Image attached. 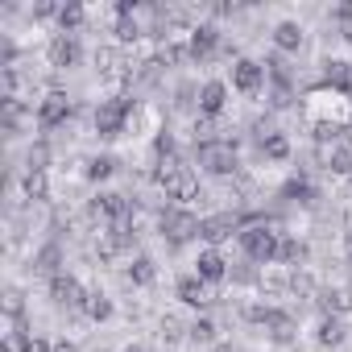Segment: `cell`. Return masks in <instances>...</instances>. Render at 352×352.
I'll return each mask as SVG.
<instances>
[{"instance_id": "cell-1", "label": "cell", "mask_w": 352, "mask_h": 352, "mask_svg": "<svg viewBox=\"0 0 352 352\" xmlns=\"http://www.w3.org/2000/svg\"><path fill=\"white\" fill-rule=\"evenodd\" d=\"M278 241H282V232H274L270 224H249L245 232H241V249L253 257V261H278Z\"/></svg>"}, {"instance_id": "cell-2", "label": "cell", "mask_w": 352, "mask_h": 352, "mask_svg": "<svg viewBox=\"0 0 352 352\" xmlns=\"http://www.w3.org/2000/svg\"><path fill=\"white\" fill-rule=\"evenodd\" d=\"M133 108H137V100H104V104L96 108V133H100L104 141L120 137V133H124V120L133 116Z\"/></svg>"}, {"instance_id": "cell-3", "label": "cell", "mask_w": 352, "mask_h": 352, "mask_svg": "<svg viewBox=\"0 0 352 352\" xmlns=\"http://www.w3.org/2000/svg\"><path fill=\"white\" fill-rule=\"evenodd\" d=\"M199 166H204L208 174H232V170L241 166L236 145H232V141H208V145H199Z\"/></svg>"}, {"instance_id": "cell-4", "label": "cell", "mask_w": 352, "mask_h": 352, "mask_svg": "<svg viewBox=\"0 0 352 352\" xmlns=\"http://www.w3.org/2000/svg\"><path fill=\"white\" fill-rule=\"evenodd\" d=\"M199 228H204V220H195V216L183 212V208H174V212L162 216V236H166L170 245H187L191 236H199Z\"/></svg>"}, {"instance_id": "cell-5", "label": "cell", "mask_w": 352, "mask_h": 352, "mask_svg": "<svg viewBox=\"0 0 352 352\" xmlns=\"http://www.w3.org/2000/svg\"><path fill=\"white\" fill-rule=\"evenodd\" d=\"M91 216L108 220V224H124V220H133V204L124 195H116V191H104V195L91 199Z\"/></svg>"}, {"instance_id": "cell-6", "label": "cell", "mask_w": 352, "mask_h": 352, "mask_svg": "<svg viewBox=\"0 0 352 352\" xmlns=\"http://www.w3.org/2000/svg\"><path fill=\"white\" fill-rule=\"evenodd\" d=\"M71 112H75V108H71L67 91H46L42 104H38V124H42V129H54V124H63Z\"/></svg>"}, {"instance_id": "cell-7", "label": "cell", "mask_w": 352, "mask_h": 352, "mask_svg": "<svg viewBox=\"0 0 352 352\" xmlns=\"http://www.w3.org/2000/svg\"><path fill=\"white\" fill-rule=\"evenodd\" d=\"M232 232H245V220H241L236 212H220V216H208V220H204V228H199V236H204V241H212V245L228 241Z\"/></svg>"}, {"instance_id": "cell-8", "label": "cell", "mask_w": 352, "mask_h": 352, "mask_svg": "<svg viewBox=\"0 0 352 352\" xmlns=\"http://www.w3.org/2000/svg\"><path fill=\"white\" fill-rule=\"evenodd\" d=\"M50 298L58 302V307H67V311H83V302H87V290L71 278V274H58L54 282H50Z\"/></svg>"}, {"instance_id": "cell-9", "label": "cell", "mask_w": 352, "mask_h": 352, "mask_svg": "<svg viewBox=\"0 0 352 352\" xmlns=\"http://www.w3.org/2000/svg\"><path fill=\"white\" fill-rule=\"evenodd\" d=\"M162 191H166V199H174V204H191V199L199 195V179L183 166L179 174H174V179H166V183H162Z\"/></svg>"}, {"instance_id": "cell-10", "label": "cell", "mask_w": 352, "mask_h": 352, "mask_svg": "<svg viewBox=\"0 0 352 352\" xmlns=\"http://www.w3.org/2000/svg\"><path fill=\"white\" fill-rule=\"evenodd\" d=\"M261 79H265L261 63H253V58H236V67H232V83H236V91L253 96V91H261Z\"/></svg>"}, {"instance_id": "cell-11", "label": "cell", "mask_w": 352, "mask_h": 352, "mask_svg": "<svg viewBox=\"0 0 352 352\" xmlns=\"http://www.w3.org/2000/svg\"><path fill=\"white\" fill-rule=\"evenodd\" d=\"M245 315H249L253 323H261V327H274V336H278V340H290V331H294L290 315H282V311H274V307H249Z\"/></svg>"}, {"instance_id": "cell-12", "label": "cell", "mask_w": 352, "mask_h": 352, "mask_svg": "<svg viewBox=\"0 0 352 352\" xmlns=\"http://www.w3.org/2000/svg\"><path fill=\"white\" fill-rule=\"evenodd\" d=\"M75 63H79V42H75V34H58V38L50 42V67L67 71V67H75Z\"/></svg>"}, {"instance_id": "cell-13", "label": "cell", "mask_w": 352, "mask_h": 352, "mask_svg": "<svg viewBox=\"0 0 352 352\" xmlns=\"http://www.w3.org/2000/svg\"><path fill=\"white\" fill-rule=\"evenodd\" d=\"M257 133H261V153H265L270 162H286V157H290V141H286L278 129H270V124H257Z\"/></svg>"}, {"instance_id": "cell-14", "label": "cell", "mask_w": 352, "mask_h": 352, "mask_svg": "<svg viewBox=\"0 0 352 352\" xmlns=\"http://www.w3.org/2000/svg\"><path fill=\"white\" fill-rule=\"evenodd\" d=\"M224 104H228L224 83H204V91H199V112H204V116H220Z\"/></svg>"}, {"instance_id": "cell-15", "label": "cell", "mask_w": 352, "mask_h": 352, "mask_svg": "<svg viewBox=\"0 0 352 352\" xmlns=\"http://www.w3.org/2000/svg\"><path fill=\"white\" fill-rule=\"evenodd\" d=\"M195 274H199L204 282H220V278L228 274V261H224L216 249H208V253H199V261H195Z\"/></svg>"}, {"instance_id": "cell-16", "label": "cell", "mask_w": 352, "mask_h": 352, "mask_svg": "<svg viewBox=\"0 0 352 352\" xmlns=\"http://www.w3.org/2000/svg\"><path fill=\"white\" fill-rule=\"evenodd\" d=\"M179 298H183L187 307H204V302H212V298H208V282H204L199 274L179 278Z\"/></svg>"}, {"instance_id": "cell-17", "label": "cell", "mask_w": 352, "mask_h": 352, "mask_svg": "<svg viewBox=\"0 0 352 352\" xmlns=\"http://www.w3.org/2000/svg\"><path fill=\"white\" fill-rule=\"evenodd\" d=\"M216 42H220V34H216L212 25H199V30H191V58H208V54L216 50Z\"/></svg>"}, {"instance_id": "cell-18", "label": "cell", "mask_w": 352, "mask_h": 352, "mask_svg": "<svg viewBox=\"0 0 352 352\" xmlns=\"http://www.w3.org/2000/svg\"><path fill=\"white\" fill-rule=\"evenodd\" d=\"M327 71H323V79L331 83V87H340V91H352V67L348 63H340V58H331V63H323Z\"/></svg>"}, {"instance_id": "cell-19", "label": "cell", "mask_w": 352, "mask_h": 352, "mask_svg": "<svg viewBox=\"0 0 352 352\" xmlns=\"http://www.w3.org/2000/svg\"><path fill=\"white\" fill-rule=\"evenodd\" d=\"M58 261H63L58 245H46V249H42V253L34 257V270H38V274H46V278L54 282V278H58Z\"/></svg>"}, {"instance_id": "cell-20", "label": "cell", "mask_w": 352, "mask_h": 352, "mask_svg": "<svg viewBox=\"0 0 352 352\" xmlns=\"http://www.w3.org/2000/svg\"><path fill=\"white\" fill-rule=\"evenodd\" d=\"M274 42H278V50H298V46H302V30H298L294 21H282V25L274 30Z\"/></svg>"}, {"instance_id": "cell-21", "label": "cell", "mask_w": 352, "mask_h": 352, "mask_svg": "<svg viewBox=\"0 0 352 352\" xmlns=\"http://www.w3.org/2000/svg\"><path fill=\"white\" fill-rule=\"evenodd\" d=\"M83 315H91V319H108V315H112V302H108V294H104V290H87Z\"/></svg>"}, {"instance_id": "cell-22", "label": "cell", "mask_w": 352, "mask_h": 352, "mask_svg": "<svg viewBox=\"0 0 352 352\" xmlns=\"http://www.w3.org/2000/svg\"><path fill=\"white\" fill-rule=\"evenodd\" d=\"M319 344H323V348H336V344H344V323H340L336 315H327V319L319 323Z\"/></svg>"}, {"instance_id": "cell-23", "label": "cell", "mask_w": 352, "mask_h": 352, "mask_svg": "<svg viewBox=\"0 0 352 352\" xmlns=\"http://www.w3.org/2000/svg\"><path fill=\"white\" fill-rule=\"evenodd\" d=\"M319 307H323L327 315H340V311L352 307V294H348V290H323V294H319Z\"/></svg>"}, {"instance_id": "cell-24", "label": "cell", "mask_w": 352, "mask_h": 352, "mask_svg": "<svg viewBox=\"0 0 352 352\" xmlns=\"http://www.w3.org/2000/svg\"><path fill=\"white\" fill-rule=\"evenodd\" d=\"M21 120H25L21 100H17V96H5V129H9V137H13V133H21Z\"/></svg>"}, {"instance_id": "cell-25", "label": "cell", "mask_w": 352, "mask_h": 352, "mask_svg": "<svg viewBox=\"0 0 352 352\" xmlns=\"http://www.w3.org/2000/svg\"><path fill=\"white\" fill-rule=\"evenodd\" d=\"M21 187H25V199H46V191H50L46 187V170H25Z\"/></svg>"}, {"instance_id": "cell-26", "label": "cell", "mask_w": 352, "mask_h": 352, "mask_svg": "<svg viewBox=\"0 0 352 352\" xmlns=\"http://www.w3.org/2000/svg\"><path fill=\"white\" fill-rule=\"evenodd\" d=\"M187 58H191V46H179V42H166L162 54H157L162 67H179V63H187Z\"/></svg>"}, {"instance_id": "cell-27", "label": "cell", "mask_w": 352, "mask_h": 352, "mask_svg": "<svg viewBox=\"0 0 352 352\" xmlns=\"http://www.w3.org/2000/svg\"><path fill=\"white\" fill-rule=\"evenodd\" d=\"M302 257H307V245H302V241H294V236H282V241H278V261H290V265H294V261H302Z\"/></svg>"}, {"instance_id": "cell-28", "label": "cell", "mask_w": 352, "mask_h": 352, "mask_svg": "<svg viewBox=\"0 0 352 352\" xmlns=\"http://www.w3.org/2000/svg\"><path fill=\"white\" fill-rule=\"evenodd\" d=\"M58 25H63V34L79 30V25H83V5H63V9H58Z\"/></svg>"}, {"instance_id": "cell-29", "label": "cell", "mask_w": 352, "mask_h": 352, "mask_svg": "<svg viewBox=\"0 0 352 352\" xmlns=\"http://www.w3.org/2000/svg\"><path fill=\"white\" fill-rule=\"evenodd\" d=\"M129 278H133L137 286H149V282H153V261H149V257H137V261L129 265Z\"/></svg>"}, {"instance_id": "cell-30", "label": "cell", "mask_w": 352, "mask_h": 352, "mask_svg": "<svg viewBox=\"0 0 352 352\" xmlns=\"http://www.w3.org/2000/svg\"><path fill=\"white\" fill-rule=\"evenodd\" d=\"M327 170L348 174V170H352V149H344V145H340V149H331V153H327Z\"/></svg>"}, {"instance_id": "cell-31", "label": "cell", "mask_w": 352, "mask_h": 352, "mask_svg": "<svg viewBox=\"0 0 352 352\" xmlns=\"http://www.w3.org/2000/svg\"><path fill=\"white\" fill-rule=\"evenodd\" d=\"M112 170H116V162H112V157H91V162H87V179H96V183H100V179H108Z\"/></svg>"}, {"instance_id": "cell-32", "label": "cell", "mask_w": 352, "mask_h": 352, "mask_svg": "<svg viewBox=\"0 0 352 352\" xmlns=\"http://www.w3.org/2000/svg\"><path fill=\"white\" fill-rule=\"evenodd\" d=\"M116 38H120V42H137V38H141L137 17H120V21H116Z\"/></svg>"}, {"instance_id": "cell-33", "label": "cell", "mask_w": 352, "mask_h": 352, "mask_svg": "<svg viewBox=\"0 0 352 352\" xmlns=\"http://www.w3.org/2000/svg\"><path fill=\"white\" fill-rule=\"evenodd\" d=\"M187 331H191V340H199V344H212V340H216V323H208V319L191 323Z\"/></svg>"}, {"instance_id": "cell-34", "label": "cell", "mask_w": 352, "mask_h": 352, "mask_svg": "<svg viewBox=\"0 0 352 352\" xmlns=\"http://www.w3.org/2000/svg\"><path fill=\"white\" fill-rule=\"evenodd\" d=\"M21 311H25L21 290H5V315H9V319H21Z\"/></svg>"}, {"instance_id": "cell-35", "label": "cell", "mask_w": 352, "mask_h": 352, "mask_svg": "<svg viewBox=\"0 0 352 352\" xmlns=\"http://www.w3.org/2000/svg\"><path fill=\"white\" fill-rule=\"evenodd\" d=\"M336 25H340V38L352 42V5H340L336 9Z\"/></svg>"}, {"instance_id": "cell-36", "label": "cell", "mask_w": 352, "mask_h": 352, "mask_svg": "<svg viewBox=\"0 0 352 352\" xmlns=\"http://www.w3.org/2000/svg\"><path fill=\"white\" fill-rule=\"evenodd\" d=\"M162 336L179 340V336H183V323H179V319H162Z\"/></svg>"}, {"instance_id": "cell-37", "label": "cell", "mask_w": 352, "mask_h": 352, "mask_svg": "<svg viewBox=\"0 0 352 352\" xmlns=\"http://www.w3.org/2000/svg\"><path fill=\"white\" fill-rule=\"evenodd\" d=\"M174 104H179V108H191V104H195V87H191V83L179 87V100H174Z\"/></svg>"}, {"instance_id": "cell-38", "label": "cell", "mask_w": 352, "mask_h": 352, "mask_svg": "<svg viewBox=\"0 0 352 352\" xmlns=\"http://www.w3.org/2000/svg\"><path fill=\"white\" fill-rule=\"evenodd\" d=\"M34 17H58V9L50 5V0H38V5H34Z\"/></svg>"}, {"instance_id": "cell-39", "label": "cell", "mask_w": 352, "mask_h": 352, "mask_svg": "<svg viewBox=\"0 0 352 352\" xmlns=\"http://www.w3.org/2000/svg\"><path fill=\"white\" fill-rule=\"evenodd\" d=\"M50 352H75V344L71 340H58V344H50Z\"/></svg>"}, {"instance_id": "cell-40", "label": "cell", "mask_w": 352, "mask_h": 352, "mask_svg": "<svg viewBox=\"0 0 352 352\" xmlns=\"http://www.w3.org/2000/svg\"><path fill=\"white\" fill-rule=\"evenodd\" d=\"M216 352H232V348H228V344H220V348H216Z\"/></svg>"}, {"instance_id": "cell-41", "label": "cell", "mask_w": 352, "mask_h": 352, "mask_svg": "<svg viewBox=\"0 0 352 352\" xmlns=\"http://www.w3.org/2000/svg\"><path fill=\"white\" fill-rule=\"evenodd\" d=\"M124 352H141V348H124Z\"/></svg>"}]
</instances>
